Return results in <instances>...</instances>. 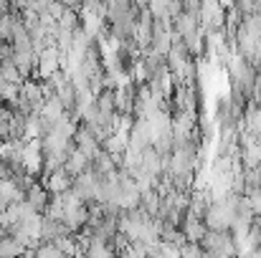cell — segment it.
Here are the masks:
<instances>
[{
	"label": "cell",
	"instance_id": "3",
	"mask_svg": "<svg viewBox=\"0 0 261 258\" xmlns=\"http://www.w3.org/2000/svg\"><path fill=\"white\" fill-rule=\"evenodd\" d=\"M180 233H182L185 243H195V246H200V241L205 238L208 231H205L203 220H198V218H193V215L185 213V218H182V223H180Z\"/></svg>",
	"mask_w": 261,
	"mask_h": 258
},
{
	"label": "cell",
	"instance_id": "2",
	"mask_svg": "<svg viewBox=\"0 0 261 258\" xmlns=\"http://www.w3.org/2000/svg\"><path fill=\"white\" fill-rule=\"evenodd\" d=\"M59 69H61V53L56 51V46H51V48H46V51L38 56L36 76H41V79L46 81V79H48V76H54Z\"/></svg>",
	"mask_w": 261,
	"mask_h": 258
},
{
	"label": "cell",
	"instance_id": "7",
	"mask_svg": "<svg viewBox=\"0 0 261 258\" xmlns=\"http://www.w3.org/2000/svg\"><path fill=\"white\" fill-rule=\"evenodd\" d=\"M25 253V248L15 241V238H5V241H0V258H23Z\"/></svg>",
	"mask_w": 261,
	"mask_h": 258
},
{
	"label": "cell",
	"instance_id": "6",
	"mask_svg": "<svg viewBox=\"0 0 261 258\" xmlns=\"http://www.w3.org/2000/svg\"><path fill=\"white\" fill-rule=\"evenodd\" d=\"M71 182H74V180H71L66 172L59 170V172H54V175L46 177V185H43V187H46L48 195H61V192H66V190L71 187Z\"/></svg>",
	"mask_w": 261,
	"mask_h": 258
},
{
	"label": "cell",
	"instance_id": "8",
	"mask_svg": "<svg viewBox=\"0 0 261 258\" xmlns=\"http://www.w3.org/2000/svg\"><path fill=\"white\" fill-rule=\"evenodd\" d=\"M0 79H3V81H8V84H15V86L23 84V79H20V74H18V69L13 66V61H10V59L0 61Z\"/></svg>",
	"mask_w": 261,
	"mask_h": 258
},
{
	"label": "cell",
	"instance_id": "1",
	"mask_svg": "<svg viewBox=\"0 0 261 258\" xmlns=\"http://www.w3.org/2000/svg\"><path fill=\"white\" fill-rule=\"evenodd\" d=\"M200 248L208 258H233L239 256L236 241L231 233H205V238L200 241Z\"/></svg>",
	"mask_w": 261,
	"mask_h": 258
},
{
	"label": "cell",
	"instance_id": "9",
	"mask_svg": "<svg viewBox=\"0 0 261 258\" xmlns=\"http://www.w3.org/2000/svg\"><path fill=\"white\" fill-rule=\"evenodd\" d=\"M244 197L249 200V205H251V210H254V218L261 215V190H249Z\"/></svg>",
	"mask_w": 261,
	"mask_h": 258
},
{
	"label": "cell",
	"instance_id": "5",
	"mask_svg": "<svg viewBox=\"0 0 261 258\" xmlns=\"http://www.w3.org/2000/svg\"><path fill=\"white\" fill-rule=\"evenodd\" d=\"M48 124H56L59 119H64L66 117V109L61 106V101H59V96L54 94V96H46V101H43V106H41V111H38Z\"/></svg>",
	"mask_w": 261,
	"mask_h": 258
},
{
	"label": "cell",
	"instance_id": "4",
	"mask_svg": "<svg viewBox=\"0 0 261 258\" xmlns=\"http://www.w3.org/2000/svg\"><path fill=\"white\" fill-rule=\"evenodd\" d=\"M25 203H28L38 215H43V213H46V208H48V203H51V195L46 192V187H43V185H38V182H36V185L25 192Z\"/></svg>",
	"mask_w": 261,
	"mask_h": 258
}]
</instances>
